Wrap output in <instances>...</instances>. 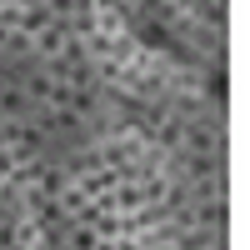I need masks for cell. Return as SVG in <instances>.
I'll return each mask as SVG.
<instances>
[{
    "label": "cell",
    "instance_id": "6da1fadb",
    "mask_svg": "<svg viewBox=\"0 0 250 250\" xmlns=\"http://www.w3.org/2000/svg\"><path fill=\"white\" fill-rule=\"evenodd\" d=\"M70 40H75V35H70L65 20H50V25L30 40V50H40V55H50V60H55V55H65V50H70Z\"/></svg>",
    "mask_w": 250,
    "mask_h": 250
},
{
    "label": "cell",
    "instance_id": "7a4b0ae2",
    "mask_svg": "<svg viewBox=\"0 0 250 250\" xmlns=\"http://www.w3.org/2000/svg\"><path fill=\"white\" fill-rule=\"evenodd\" d=\"M50 20H55V15H50L45 5H25V10H20V30H15V35H25V40H35L40 30L50 25Z\"/></svg>",
    "mask_w": 250,
    "mask_h": 250
},
{
    "label": "cell",
    "instance_id": "3957f363",
    "mask_svg": "<svg viewBox=\"0 0 250 250\" xmlns=\"http://www.w3.org/2000/svg\"><path fill=\"white\" fill-rule=\"evenodd\" d=\"M100 240H95V230L90 225H75V235H70V250H95Z\"/></svg>",
    "mask_w": 250,
    "mask_h": 250
},
{
    "label": "cell",
    "instance_id": "277c9868",
    "mask_svg": "<svg viewBox=\"0 0 250 250\" xmlns=\"http://www.w3.org/2000/svg\"><path fill=\"white\" fill-rule=\"evenodd\" d=\"M5 240H10V225H5V220H0V245H5Z\"/></svg>",
    "mask_w": 250,
    "mask_h": 250
},
{
    "label": "cell",
    "instance_id": "5b68a950",
    "mask_svg": "<svg viewBox=\"0 0 250 250\" xmlns=\"http://www.w3.org/2000/svg\"><path fill=\"white\" fill-rule=\"evenodd\" d=\"M5 90H10V80H5V75H0V95H5Z\"/></svg>",
    "mask_w": 250,
    "mask_h": 250
},
{
    "label": "cell",
    "instance_id": "8992f818",
    "mask_svg": "<svg viewBox=\"0 0 250 250\" xmlns=\"http://www.w3.org/2000/svg\"><path fill=\"white\" fill-rule=\"evenodd\" d=\"M0 120H5V115H0Z\"/></svg>",
    "mask_w": 250,
    "mask_h": 250
}]
</instances>
